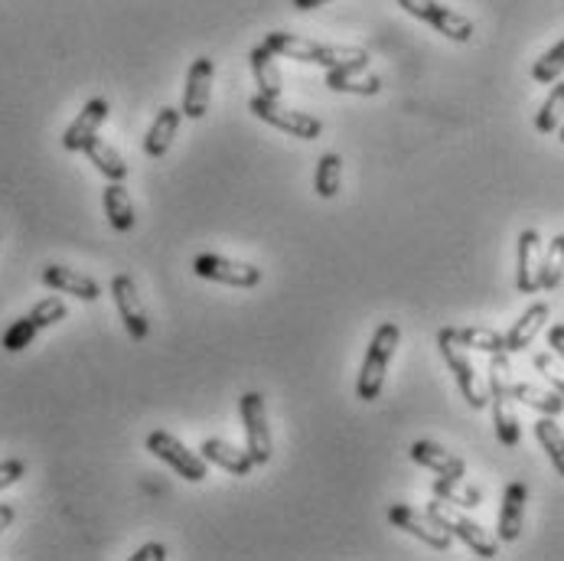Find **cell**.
I'll return each instance as SVG.
<instances>
[{"label": "cell", "instance_id": "cell-32", "mask_svg": "<svg viewBox=\"0 0 564 561\" xmlns=\"http://www.w3.org/2000/svg\"><path fill=\"white\" fill-rule=\"evenodd\" d=\"M562 122H564V82H555V89L549 92V99H545L542 112L536 115V128H539L542 135H555V131L562 128Z\"/></svg>", "mask_w": 564, "mask_h": 561}, {"label": "cell", "instance_id": "cell-10", "mask_svg": "<svg viewBox=\"0 0 564 561\" xmlns=\"http://www.w3.org/2000/svg\"><path fill=\"white\" fill-rule=\"evenodd\" d=\"M389 523L395 529H405L408 536H415L418 542H424L434 552H450V546H453V536L447 529H440L427 513H418V510H412L405 503H399V506L389 510Z\"/></svg>", "mask_w": 564, "mask_h": 561}, {"label": "cell", "instance_id": "cell-40", "mask_svg": "<svg viewBox=\"0 0 564 561\" xmlns=\"http://www.w3.org/2000/svg\"><path fill=\"white\" fill-rule=\"evenodd\" d=\"M16 519V510L10 506V503H0V533L3 529H10V523Z\"/></svg>", "mask_w": 564, "mask_h": 561}, {"label": "cell", "instance_id": "cell-5", "mask_svg": "<svg viewBox=\"0 0 564 561\" xmlns=\"http://www.w3.org/2000/svg\"><path fill=\"white\" fill-rule=\"evenodd\" d=\"M147 450L153 457H160L166 467H173L183 480L189 483H203L209 477V467H206V457L189 450L180 437H173L170 431H153L147 434Z\"/></svg>", "mask_w": 564, "mask_h": 561}, {"label": "cell", "instance_id": "cell-37", "mask_svg": "<svg viewBox=\"0 0 564 561\" xmlns=\"http://www.w3.org/2000/svg\"><path fill=\"white\" fill-rule=\"evenodd\" d=\"M23 473H26V463L23 460H0V490L13 486Z\"/></svg>", "mask_w": 564, "mask_h": 561}, {"label": "cell", "instance_id": "cell-23", "mask_svg": "<svg viewBox=\"0 0 564 561\" xmlns=\"http://www.w3.org/2000/svg\"><path fill=\"white\" fill-rule=\"evenodd\" d=\"M444 333L463 346V350H480V353H506V336L490 330V327H444Z\"/></svg>", "mask_w": 564, "mask_h": 561}, {"label": "cell", "instance_id": "cell-33", "mask_svg": "<svg viewBox=\"0 0 564 561\" xmlns=\"http://www.w3.org/2000/svg\"><path fill=\"white\" fill-rule=\"evenodd\" d=\"M564 72V39H559L542 59H536V66H532V79L539 82V85H552V82H559Z\"/></svg>", "mask_w": 564, "mask_h": 561}, {"label": "cell", "instance_id": "cell-38", "mask_svg": "<svg viewBox=\"0 0 564 561\" xmlns=\"http://www.w3.org/2000/svg\"><path fill=\"white\" fill-rule=\"evenodd\" d=\"M131 561H166V549H163L160 542H150V546H141V549L131 556Z\"/></svg>", "mask_w": 564, "mask_h": 561}, {"label": "cell", "instance_id": "cell-31", "mask_svg": "<svg viewBox=\"0 0 564 561\" xmlns=\"http://www.w3.org/2000/svg\"><path fill=\"white\" fill-rule=\"evenodd\" d=\"M536 437L549 450V460L555 463V470L564 477V431L559 427V421L552 419V415L536 421Z\"/></svg>", "mask_w": 564, "mask_h": 561}, {"label": "cell", "instance_id": "cell-29", "mask_svg": "<svg viewBox=\"0 0 564 561\" xmlns=\"http://www.w3.org/2000/svg\"><path fill=\"white\" fill-rule=\"evenodd\" d=\"M339 183H343V160H339V153H323L316 160V180H313L316 193L323 199H333L339 193Z\"/></svg>", "mask_w": 564, "mask_h": 561}, {"label": "cell", "instance_id": "cell-3", "mask_svg": "<svg viewBox=\"0 0 564 561\" xmlns=\"http://www.w3.org/2000/svg\"><path fill=\"white\" fill-rule=\"evenodd\" d=\"M427 516H430L440 529H447L453 539H460L476 559H496V556H499V539H493V536H490L476 519H470L460 506H453V503L434 496V500L427 503Z\"/></svg>", "mask_w": 564, "mask_h": 561}, {"label": "cell", "instance_id": "cell-28", "mask_svg": "<svg viewBox=\"0 0 564 561\" xmlns=\"http://www.w3.org/2000/svg\"><path fill=\"white\" fill-rule=\"evenodd\" d=\"M564 280V232L555 236L542 255V265H539V287L542 290H555Z\"/></svg>", "mask_w": 564, "mask_h": 561}, {"label": "cell", "instance_id": "cell-7", "mask_svg": "<svg viewBox=\"0 0 564 561\" xmlns=\"http://www.w3.org/2000/svg\"><path fill=\"white\" fill-rule=\"evenodd\" d=\"M242 424H245V450L252 454L255 467H265L275 457V437H272V424L265 412V399L258 392H245L242 396Z\"/></svg>", "mask_w": 564, "mask_h": 561}, {"label": "cell", "instance_id": "cell-18", "mask_svg": "<svg viewBox=\"0 0 564 561\" xmlns=\"http://www.w3.org/2000/svg\"><path fill=\"white\" fill-rule=\"evenodd\" d=\"M490 409H493V424H496V437L503 447H519L522 440V427L513 412V396L509 386H493L490 389Z\"/></svg>", "mask_w": 564, "mask_h": 561}, {"label": "cell", "instance_id": "cell-26", "mask_svg": "<svg viewBox=\"0 0 564 561\" xmlns=\"http://www.w3.org/2000/svg\"><path fill=\"white\" fill-rule=\"evenodd\" d=\"M92 163H95V170L102 173V176H108L112 183H125V176H128V163H125V157L112 147V144H105L102 138H92L85 144V150H82Z\"/></svg>", "mask_w": 564, "mask_h": 561}, {"label": "cell", "instance_id": "cell-6", "mask_svg": "<svg viewBox=\"0 0 564 561\" xmlns=\"http://www.w3.org/2000/svg\"><path fill=\"white\" fill-rule=\"evenodd\" d=\"M437 346H440V356H444V363L450 366V373H453V379H457V389H460V396L467 399V405L476 409V412H483V409L490 405V389H486L483 379L476 376V369H473L470 356L463 353V346H457L444 330L437 333Z\"/></svg>", "mask_w": 564, "mask_h": 561}, {"label": "cell", "instance_id": "cell-15", "mask_svg": "<svg viewBox=\"0 0 564 561\" xmlns=\"http://www.w3.org/2000/svg\"><path fill=\"white\" fill-rule=\"evenodd\" d=\"M526 500H529L526 483H509V486L503 490V510H499V526H496V539H499V542H516V539L522 536Z\"/></svg>", "mask_w": 564, "mask_h": 561}, {"label": "cell", "instance_id": "cell-13", "mask_svg": "<svg viewBox=\"0 0 564 561\" xmlns=\"http://www.w3.org/2000/svg\"><path fill=\"white\" fill-rule=\"evenodd\" d=\"M539 265H542V236L536 229H526L516 245V287L519 294L539 290Z\"/></svg>", "mask_w": 564, "mask_h": 561}, {"label": "cell", "instance_id": "cell-11", "mask_svg": "<svg viewBox=\"0 0 564 561\" xmlns=\"http://www.w3.org/2000/svg\"><path fill=\"white\" fill-rule=\"evenodd\" d=\"M112 297H115V307H118L122 323L128 327L131 340L143 343V340L150 336V320H147V310H143L138 284L128 278V275H118V278L112 280Z\"/></svg>", "mask_w": 564, "mask_h": 561}, {"label": "cell", "instance_id": "cell-14", "mask_svg": "<svg viewBox=\"0 0 564 561\" xmlns=\"http://www.w3.org/2000/svg\"><path fill=\"white\" fill-rule=\"evenodd\" d=\"M105 118H108V102H105V99H92V102H85V108L79 112V118L66 128V135H62V147H66V150H72V153L85 150V144H89V140L99 138V128L105 125Z\"/></svg>", "mask_w": 564, "mask_h": 561}, {"label": "cell", "instance_id": "cell-22", "mask_svg": "<svg viewBox=\"0 0 564 561\" xmlns=\"http://www.w3.org/2000/svg\"><path fill=\"white\" fill-rule=\"evenodd\" d=\"M180 118H183V112L173 108V105L157 112V118H153V125L147 128V138H143V153L147 157H163L170 150V144L176 138V128H180Z\"/></svg>", "mask_w": 564, "mask_h": 561}, {"label": "cell", "instance_id": "cell-34", "mask_svg": "<svg viewBox=\"0 0 564 561\" xmlns=\"http://www.w3.org/2000/svg\"><path fill=\"white\" fill-rule=\"evenodd\" d=\"M39 327L30 317H20L16 323H10V330L3 333V350L7 353H23L33 340H36Z\"/></svg>", "mask_w": 564, "mask_h": 561}, {"label": "cell", "instance_id": "cell-9", "mask_svg": "<svg viewBox=\"0 0 564 561\" xmlns=\"http://www.w3.org/2000/svg\"><path fill=\"white\" fill-rule=\"evenodd\" d=\"M193 272H196V278L229 284V287H255V284H262V268H255L249 262L226 259V255H196L193 259Z\"/></svg>", "mask_w": 564, "mask_h": 561}, {"label": "cell", "instance_id": "cell-42", "mask_svg": "<svg viewBox=\"0 0 564 561\" xmlns=\"http://www.w3.org/2000/svg\"><path fill=\"white\" fill-rule=\"evenodd\" d=\"M559 135H562V144H564V125H562V128H559Z\"/></svg>", "mask_w": 564, "mask_h": 561}, {"label": "cell", "instance_id": "cell-1", "mask_svg": "<svg viewBox=\"0 0 564 561\" xmlns=\"http://www.w3.org/2000/svg\"><path fill=\"white\" fill-rule=\"evenodd\" d=\"M265 46L284 56V59H297V62H313L323 69H343V66H369V53L356 49V46H333V43H316V39H303L293 33H268Z\"/></svg>", "mask_w": 564, "mask_h": 561}, {"label": "cell", "instance_id": "cell-30", "mask_svg": "<svg viewBox=\"0 0 564 561\" xmlns=\"http://www.w3.org/2000/svg\"><path fill=\"white\" fill-rule=\"evenodd\" d=\"M434 496H440V500H447V503H453L460 510H473V506L483 503V493L476 486H467L463 480H447V477H440L434 483Z\"/></svg>", "mask_w": 564, "mask_h": 561}, {"label": "cell", "instance_id": "cell-17", "mask_svg": "<svg viewBox=\"0 0 564 561\" xmlns=\"http://www.w3.org/2000/svg\"><path fill=\"white\" fill-rule=\"evenodd\" d=\"M43 284L53 287V290H59V294H72V297H79V300H89V304L102 297L99 280L82 275V272H76V268H66V265H49V268H43Z\"/></svg>", "mask_w": 564, "mask_h": 561}, {"label": "cell", "instance_id": "cell-36", "mask_svg": "<svg viewBox=\"0 0 564 561\" xmlns=\"http://www.w3.org/2000/svg\"><path fill=\"white\" fill-rule=\"evenodd\" d=\"M532 366H536V369H539V373H542V376L552 382V389H555V392H559V396L564 399V373L555 369L552 356H549V353H539V356H532Z\"/></svg>", "mask_w": 564, "mask_h": 561}, {"label": "cell", "instance_id": "cell-25", "mask_svg": "<svg viewBox=\"0 0 564 561\" xmlns=\"http://www.w3.org/2000/svg\"><path fill=\"white\" fill-rule=\"evenodd\" d=\"M102 203H105V216H108L112 229H118V232L135 229V203H131V196H128V190L122 183H108L105 193H102Z\"/></svg>", "mask_w": 564, "mask_h": 561}, {"label": "cell", "instance_id": "cell-16", "mask_svg": "<svg viewBox=\"0 0 564 561\" xmlns=\"http://www.w3.org/2000/svg\"><path fill=\"white\" fill-rule=\"evenodd\" d=\"M408 454H412L415 463L434 470L437 477H447V480H463L467 477V463L457 454H450L447 447L434 444V440H415Z\"/></svg>", "mask_w": 564, "mask_h": 561}, {"label": "cell", "instance_id": "cell-19", "mask_svg": "<svg viewBox=\"0 0 564 561\" xmlns=\"http://www.w3.org/2000/svg\"><path fill=\"white\" fill-rule=\"evenodd\" d=\"M549 317H552V307L549 304H532L516 323H513V330L506 333V353H522V350H529L532 346V340L542 333V327L549 323Z\"/></svg>", "mask_w": 564, "mask_h": 561}, {"label": "cell", "instance_id": "cell-24", "mask_svg": "<svg viewBox=\"0 0 564 561\" xmlns=\"http://www.w3.org/2000/svg\"><path fill=\"white\" fill-rule=\"evenodd\" d=\"M366 66H343V69H326V85L333 92H356V95H379L382 92V79L379 76H356Z\"/></svg>", "mask_w": 564, "mask_h": 561}, {"label": "cell", "instance_id": "cell-21", "mask_svg": "<svg viewBox=\"0 0 564 561\" xmlns=\"http://www.w3.org/2000/svg\"><path fill=\"white\" fill-rule=\"evenodd\" d=\"M249 62H252V76H255V85L262 95L268 99H281V69H278V56L262 43L249 53Z\"/></svg>", "mask_w": 564, "mask_h": 561}, {"label": "cell", "instance_id": "cell-35", "mask_svg": "<svg viewBox=\"0 0 564 561\" xmlns=\"http://www.w3.org/2000/svg\"><path fill=\"white\" fill-rule=\"evenodd\" d=\"M66 304H62V297H43L26 317L39 327V330H46V327H53V323H59V320H66Z\"/></svg>", "mask_w": 564, "mask_h": 561}, {"label": "cell", "instance_id": "cell-4", "mask_svg": "<svg viewBox=\"0 0 564 561\" xmlns=\"http://www.w3.org/2000/svg\"><path fill=\"white\" fill-rule=\"evenodd\" d=\"M249 112H252L255 118L268 122L272 128L287 131L290 138L316 140L323 135V122H320V118H313V115H307V112H297V108H287L278 99H268V95H262V92L249 102Z\"/></svg>", "mask_w": 564, "mask_h": 561}, {"label": "cell", "instance_id": "cell-8", "mask_svg": "<svg viewBox=\"0 0 564 561\" xmlns=\"http://www.w3.org/2000/svg\"><path fill=\"white\" fill-rule=\"evenodd\" d=\"M402 10H408L412 16H418L424 23H430L437 33H444L453 43H470L473 39V20L444 7L440 0H399Z\"/></svg>", "mask_w": 564, "mask_h": 561}, {"label": "cell", "instance_id": "cell-12", "mask_svg": "<svg viewBox=\"0 0 564 561\" xmlns=\"http://www.w3.org/2000/svg\"><path fill=\"white\" fill-rule=\"evenodd\" d=\"M212 72H216V66H212V59L209 56H199V59H193V66H189V76H186V92H183V115L186 118H193V122H199V118H206V112H209V99H212Z\"/></svg>", "mask_w": 564, "mask_h": 561}, {"label": "cell", "instance_id": "cell-39", "mask_svg": "<svg viewBox=\"0 0 564 561\" xmlns=\"http://www.w3.org/2000/svg\"><path fill=\"white\" fill-rule=\"evenodd\" d=\"M549 346H552V350H555V353L564 359V323H559V327H552V330H549Z\"/></svg>", "mask_w": 564, "mask_h": 561}, {"label": "cell", "instance_id": "cell-27", "mask_svg": "<svg viewBox=\"0 0 564 561\" xmlns=\"http://www.w3.org/2000/svg\"><path fill=\"white\" fill-rule=\"evenodd\" d=\"M509 396H513V402H522V405H529V409H536L542 415H552V419H559L564 412V399L559 392L539 389L532 382H513L509 386Z\"/></svg>", "mask_w": 564, "mask_h": 561}, {"label": "cell", "instance_id": "cell-20", "mask_svg": "<svg viewBox=\"0 0 564 561\" xmlns=\"http://www.w3.org/2000/svg\"><path fill=\"white\" fill-rule=\"evenodd\" d=\"M203 457H206V463H216V467L229 470L232 477H249L252 467H255L249 450H242V447H235V444H229L222 437H209L203 444Z\"/></svg>", "mask_w": 564, "mask_h": 561}, {"label": "cell", "instance_id": "cell-41", "mask_svg": "<svg viewBox=\"0 0 564 561\" xmlns=\"http://www.w3.org/2000/svg\"><path fill=\"white\" fill-rule=\"evenodd\" d=\"M326 0H293L297 10H313V7H323Z\"/></svg>", "mask_w": 564, "mask_h": 561}, {"label": "cell", "instance_id": "cell-2", "mask_svg": "<svg viewBox=\"0 0 564 561\" xmlns=\"http://www.w3.org/2000/svg\"><path fill=\"white\" fill-rule=\"evenodd\" d=\"M399 340H402L399 323H382L372 333V343L366 350V359H362V369H359V379H356V396L362 402H376L382 396L385 373H389V363H392V356L399 350Z\"/></svg>", "mask_w": 564, "mask_h": 561}]
</instances>
